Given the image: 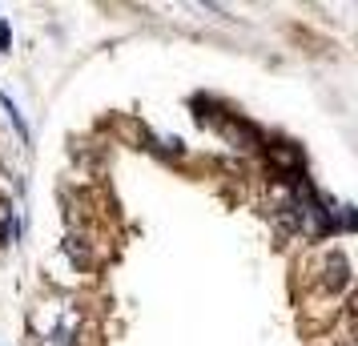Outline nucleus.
I'll return each instance as SVG.
<instances>
[{"label":"nucleus","mask_w":358,"mask_h":346,"mask_svg":"<svg viewBox=\"0 0 358 346\" xmlns=\"http://www.w3.org/2000/svg\"><path fill=\"white\" fill-rule=\"evenodd\" d=\"M65 250H69V258H73L77 266H89V262H93V254H89V246H85L81 233H69V238H65Z\"/></svg>","instance_id":"2"},{"label":"nucleus","mask_w":358,"mask_h":346,"mask_svg":"<svg viewBox=\"0 0 358 346\" xmlns=\"http://www.w3.org/2000/svg\"><path fill=\"white\" fill-rule=\"evenodd\" d=\"M346 282H350V266H346V258H342V254H326L322 286H326V290H342Z\"/></svg>","instance_id":"1"},{"label":"nucleus","mask_w":358,"mask_h":346,"mask_svg":"<svg viewBox=\"0 0 358 346\" xmlns=\"http://www.w3.org/2000/svg\"><path fill=\"white\" fill-rule=\"evenodd\" d=\"M41 346H77V338H73V330H69V326H57Z\"/></svg>","instance_id":"3"}]
</instances>
